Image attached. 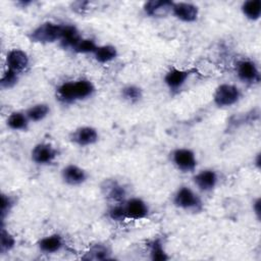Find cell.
Instances as JSON below:
<instances>
[{
    "instance_id": "83f0119b",
    "label": "cell",
    "mask_w": 261,
    "mask_h": 261,
    "mask_svg": "<svg viewBox=\"0 0 261 261\" xmlns=\"http://www.w3.org/2000/svg\"><path fill=\"white\" fill-rule=\"evenodd\" d=\"M108 216L114 221H123L126 219V214L124 210L123 203H115L108 210Z\"/></svg>"
},
{
    "instance_id": "1f68e13d",
    "label": "cell",
    "mask_w": 261,
    "mask_h": 261,
    "mask_svg": "<svg viewBox=\"0 0 261 261\" xmlns=\"http://www.w3.org/2000/svg\"><path fill=\"white\" fill-rule=\"evenodd\" d=\"M260 205H261L260 198H257V199L253 202V210H254V213H255L257 219H260V215H261V208H260Z\"/></svg>"
},
{
    "instance_id": "ba28073f",
    "label": "cell",
    "mask_w": 261,
    "mask_h": 261,
    "mask_svg": "<svg viewBox=\"0 0 261 261\" xmlns=\"http://www.w3.org/2000/svg\"><path fill=\"white\" fill-rule=\"evenodd\" d=\"M98 132L92 126L79 127L70 136L71 142L81 147L95 144L98 141Z\"/></svg>"
},
{
    "instance_id": "484cf974",
    "label": "cell",
    "mask_w": 261,
    "mask_h": 261,
    "mask_svg": "<svg viewBox=\"0 0 261 261\" xmlns=\"http://www.w3.org/2000/svg\"><path fill=\"white\" fill-rule=\"evenodd\" d=\"M15 245V239L13 236L7 231L4 227L1 229V236H0V251L1 253L9 252L13 249Z\"/></svg>"
},
{
    "instance_id": "7402d4cb",
    "label": "cell",
    "mask_w": 261,
    "mask_h": 261,
    "mask_svg": "<svg viewBox=\"0 0 261 261\" xmlns=\"http://www.w3.org/2000/svg\"><path fill=\"white\" fill-rule=\"evenodd\" d=\"M242 11L244 15L251 20H258L261 15V1L248 0L243 3Z\"/></svg>"
},
{
    "instance_id": "7c38bea8",
    "label": "cell",
    "mask_w": 261,
    "mask_h": 261,
    "mask_svg": "<svg viewBox=\"0 0 261 261\" xmlns=\"http://www.w3.org/2000/svg\"><path fill=\"white\" fill-rule=\"evenodd\" d=\"M218 181L217 173L212 169H204L194 176V182L203 192L212 191Z\"/></svg>"
},
{
    "instance_id": "30bf717a",
    "label": "cell",
    "mask_w": 261,
    "mask_h": 261,
    "mask_svg": "<svg viewBox=\"0 0 261 261\" xmlns=\"http://www.w3.org/2000/svg\"><path fill=\"white\" fill-rule=\"evenodd\" d=\"M103 195L114 203H123L125 199V189L114 179H105L101 186Z\"/></svg>"
},
{
    "instance_id": "5b68a950",
    "label": "cell",
    "mask_w": 261,
    "mask_h": 261,
    "mask_svg": "<svg viewBox=\"0 0 261 261\" xmlns=\"http://www.w3.org/2000/svg\"><path fill=\"white\" fill-rule=\"evenodd\" d=\"M57 150L48 143H40L32 150V160L40 165L52 163L58 156Z\"/></svg>"
},
{
    "instance_id": "8992f818",
    "label": "cell",
    "mask_w": 261,
    "mask_h": 261,
    "mask_svg": "<svg viewBox=\"0 0 261 261\" xmlns=\"http://www.w3.org/2000/svg\"><path fill=\"white\" fill-rule=\"evenodd\" d=\"M236 71L238 77L248 84L258 83L260 81V73L253 61L241 60L236 64Z\"/></svg>"
},
{
    "instance_id": "ffe728a7",
    "label": "cell",
    "mask_w": 261,
    "mask_h": 261,
    "mask_svg": "<svg viewBox=\"0 0 261 261\" xmlns=\"http://www.w3.org/2000/svg\"><path fill=\"white\" fill-rule=\"evenodd\" d=\"M95 59L100 63H107L117 57V49L112 45L98 46L94 52Z\"/></svg>"
},
{
    "instance_id": "9c48e42d",
    "label": "cell",
    "mask_w": 261,
    "mask_h": 261,
    "mask_svg": "<svg viewBox=\"0 0 261 261\" xmlns=\"http://www.w3.org/2000/svg\"><path fill=\"white\" fill-rule=\"evenodd\" d=\"M172 14L181 21L193 22L197 19L199 9L196 5L188 2H176L173 3Z\"/></svg>"
},
{
    "instance_id": "cb8c5ba5",
    "label": "cell",
    "mask_w": 261,
    "mask_h": 261,
    "mask_svg": "<svg viewBox=\"0 0 261 261\" xmlns=\"http://www.w3.org/2000/svg\"><path fill=\"white\" fill-rule=\"evenodd\" d=\"M150 257L154 261H166L168 260V255L164 250L163 243L160 239H155L150 245Z\"/></svg>"
},
{
    "instance_id": "f546056e",
    "label": "cell",
    "mask_w": 261,
    "mask_h": 261,
    "mask_svg": "<svg viewBox=\"0 0 261 261\" xmlns=\"http://www.w3.org/2000/svg\"><path fill=\"white\" fill-rule=\"evenodd\" d=\"M97 47L98 46L96 45L94 40H92V39H82L73 50L77 53H84V54L93 53L94 54Z\"/></svg>"
},
{
    "instance_id": "4dcf8cb0",
    "label": "cell",
    "mask_w": 261,
    "mask_h": 261,
    "mask_svg": "<svg viewBox=\"0 0 261 261\" xmlns=\"http://www.w3.org/2000/svg\"><path fill=\"white\" fill-rule=\"evenodd\" d=\"M12 207H13L12 198L8 195L2 194V196H1V218H2V221L4 220L5 216L7 215V213H9V211L11 210Z\"/></svg>"
},
{
    "instance_id": "d6986e66",
    "label": "cell",
    "mask_w": 261,
    "mask_h": 261,
    "mask_svg": "<svg viewBox=\"0 0 261 261\" xmlns=\"http://www.w3.org/2000/svg\"><path fill=\"white\" fill-rule=\"evenodd\" d=\"M86 260H108L111 259V251L104 244H96L83 257Z\"/></svg>"
},
{
    "instance_id": "52a82bcc",
    "label": "cell",
    "mask_w": 261,
    "mask_h": 261,
    "mask_svg": "<svg viewBox=\"0 0 261 261\" xmlns=\"http://www.w3.org/2000/svg\"><path fill=\"white\" fill-rule=\"evenodd\" d=\"M126 218L129 219H143L149 213V207L145 201L140 198H130L123 203Z\"/></svg>"
},
{
    "instance_id": "ac0fdd59",
    "label": "cell",
    "mask_w": 261,
    "mask_h": 261,
    "mask_svg": "<svg viewBox=\"0 0 261 261\" xmlns=\"http://www.w3.org/2000/svg\"><path fill=\"white\" fill-rule=\"evenodd\" d=\"M73 92L75 100H83L91 97L95 92V87L88 80H80L73 82Z\"/></svg>"
},
{
    "instance_id": "5bb4252c",
    "label": "cell",
    "mask_w": 261,
    "mask_h": 261,
    "mask_svg": "<svg viewBox=\"0 0 261 261\" xmlns=\"http://www.w3.org/2000/svg\"><path fill=\"white\" fill-rule=\"evenodd\" d=\"M173 3L174 2L169 1V0L148 1L144 5V11L149 16H153V17L163 16V15H166L167 13L171 12Z\"/></svg>"
},
{
    "instance_id": "603a6c76",
    "label": "cell",
    "mask_w": 261,
    "mask_h": 261,
    "mask_svg": "<svg viewBox=\"0 0 261 261\" xmlns=\"http://www.w3.org/2000/svg\"><path fill=\"white\" fill-rule=\"evenodd\" d=\"M50 108L47 104L44 103H39V104H35L33 106H31L25 114L28 116V118L30 119V121H41L43 120L48 114H49Z\"/></svg>"
},
{
    "instance_id": "4316f807",
    "label": "cell",
    "mask_w": 261,
    "mask_h": 261,
    "mask_svg": "<svg viewBox=\"0 0 261 261\" xmlns=\"http://www.w3.org/2000/svg\"><path fill=\"white\" fill-rule=\"evenodd\" d=\"M121 95H122L123 99H125L132 103H135L142 98L143 94H142V90L139 87L129 85V86L124 87L121 90Z\"/></svg>"
},
{
    "instance_id": "e0dca14e",
    "label": "cell",
    "mask_w": 261,
    "mask_h": 261,
    "mask_svg": "<svg viewBox=\"0 0 261 261\" xmlns=\"http://www.w3.org/2000/svg\"><path fill=\"white\" fill-rule=\"evenodd\" d=\"M81 40L82 38L80 36V33L74 25H71V24L62 25L60 42L64 48H70L73 50Z\"/></svg>"
},
{
    "instance_id": "4fadbf2b",
    "label": "cell",
    "mask_w": 261,
    "mask_h": 261,
    "mask_svg": "<svg viewBox=\"0 0 261 261\" xmlns=\"http://www.w3.org/2000/svg\"><path fill=\"white\" fill-rule=\"evenodd\" d=\"M61 176L64 182L70 186H79L86 181L87 179V172L74 164L66 165L62 171Z\"/></svg>"
},
{
    "instance_id": "3957f363",
    "label": "cell",
    "mask_w": 261,
    "mask_h": 261,
    "mask_svg": "<svg viewBox=\"0 0 261 261\" xmlns=\"http://www.w3.org/2000/svg\"><path fill=\"white\" fill-rule=\"evenodd\" d=\"M241 98L238 87L230 84H222L217 87L213 95V101L218 107H229L236 104Z\"/></svg>"
},
{
    "instance_id": "44dd1931",
    "label": "cell",
    "mask_w": 261,
    "mask_h": 261,
    "mask_svg": "<svg viewBox=\"0 0 261 261\" xmlns=\"http://www.w3.org/2000/svg\"><path fill=\"white\" fill-rule=\"evenodd\" d=\"M30 119L25 113L12 112L7 118V126L13 130H25L29 126Z\"/></svg>"
},
{
    "instance_id": "6da1fadb",
    "label": "cell",
    "mask_w": 261,
    "mask_h": 261,
    "mask_svg": "<svg viewBox=\"0 0 261 261\" xmlns=\"http://www.w3.org/2000/svg\"><path fill=\"white\" fill-rule=\"evenodd\" d=\"M61 29V24L47 21L37 27L31 33L30 39L32 40V42L36 43H53L57 40H60Z\"/></svg>"
},
{
    "instance_id": "8fae6325",
    "label": "cell",
    "mask_w": 261,
    "mask_h": 261,
    "mask_svg": "<svg viewBox=\"0 0 261 261\" xmlns=\"http://www.w3.org/2000/svg\"><path fill=\"white\" fill-rule=\"evenodd\" d=\"M29 57L25 52L19 49L10 50L6 56V65L7 68L14 70L15 72L19 73L23 71L29 65Z\"/></svg>"
},
{
    "instance_id": "9a60e30c",
    "label": "cell",
    "mask_w": 261,
    "mask_h": 261,
    "mask_svg": "<svg viewBox=\"0 0 261 261\" xmlns=\"http://www.w3.org/2000/svg\"><path fill=\"white\" fill-rule=\"evenodd\" d=\"M63 239L60 234L53 233L41 239L38 243V247L41 252L45 254H53L59 252L63 248Z\"/></svg>"
},
{
    "instance_id": "f1b7e54d",
    "label": "cell",
    "mask_w": 261,
    "mask_h": 261,
    "mask_svg": "<svg viewBox=\"0 0 261 261\" xmlns=\"http://www.w3.org/2000/svg\"><path fill=\"white\" fill-rule=\"evenodd\" d=\"M17 81H18V73L12 69L7 68L1 77L0 84L3 89H9V88H12L17 83Z\"/></svg>"
},
{
    "instance_id": "277c9868",
    "label": "cell",
    "mask_w": 261,
    "mask_h": 261,
    "mask_svg": "<svg viewBox=\"0 0 261 261\" xmlns=\"http://www.w3.org/2000/svg\"><path fill=\"white\" fill-rule=\"evenodd\" d=\"M172 161L174 165L182 172H192L197 166L195 153L187 148H177L172 152Z\"/></svg>"
},
{
    "instance_id": "2e32d148",
    "label": "cell",
    "mask_w": 261,
    "mask_h": 261,
    "mask_svg": "<svg viewBox=\"0 0 261 261\" xmlns=\"http://www.w3.org/2000/svg\"><path fill=\"white\" fill-rule=\"evenodd\" d=\"M188 77L189 71L178 68H171L166 72L164 83L170 90H177L182 87Z\"/></svg>"
},
{
    "instance_id": "d6a6232c",
    "label": "cell",
    "mask_w": 261,
    "mask_h": 261,
    "mask_svg": "<svg viewBox=\"0 0 261 261\" xmlns=\"http://www.w3.org/2000/svg\"><path fill=\"white\" fill-rule=\"evenodd\" d=\"M255 164L258 168H260V154H257L256 159H255Z\"/></svg>"
},
{
    "instance_id": "7a4b0ae2",
    "label": "cell",
    "mask_w": 261,
    "mask_h": 261,
    "mask_svg": "<svg viewBox=\"0 0 261 261\" xmlns=\"http://www.w3.org/2000/svg\"><path fill=\"white\" fill-rule=\"evenodd\" d=\"M173 203L176 207L189 211H198L202 207L199 196L188 187H180L176 191L173 197Z\"/></svg>"
},
{
    "instance_id": "d4e9b609",
    "label": "cell",
    "mask_w": 261,
    "mask_h": 261,
    "mask_svg": "<svg viewBox=\"0 0 261 261\" xmlns=\"http://www.w3.org/2000/svg\"><path fill=\"white\" fill-rule=\"evenodd\" d=\"M57 96L64 103H71L75 101L73 92V82H66L57 88Z\"/></svg>"
}]
</instances>
